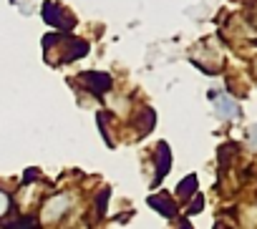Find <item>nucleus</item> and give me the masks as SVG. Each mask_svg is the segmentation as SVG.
<instances>
[{
    "mask_svg": "<svg viewBox=\"0 0 257 229\" xmlns=\"http://www.w3.org/2000/svg\"><path fill=\"white\" fill-rule=\"evenodd\" d=\"M68 209H71V196H68V194H56V196H51V199L43 204V209H41V221H43V224H56L58 219H63V216L68 214Z\"/></svg>",
    "mask_w": 257,
    "mask_h": 229,
    "instance_id": "f257e3e1",
    "label": "nucleus"
},
{
    "mask_svg": "<svg viewBox=\"0 0 257 229\" xmlns=\"http://www.w3.org/2000/svg\"><path fill=\"white\" fill-rule=\"evenodd\" d=\"M212 101H214V111H217V116L224 119V121H234L239 116V106L232 96L227 93H212Z\"/></svg>",
    "mask_w": 257,
    "mask_h": 229,
    "instance_id": "f03ea898",
    "label": "nucleus"
},
{
    "mask_svg": "<svg viewBox=\"0 0 257 229\" xmlns=\"http://www.w3.org/2000/svg\"><path fill=\"white\" fill-rule=\"evenodd\" d=\"M149 204H152L159 214H164V216H174V214H177V204H174L167 194H152V196H149Z\"/></svg>",
    "mask_w": 257,
    "mask_h": 229,
    "instance_id": "7ed1b4c3",
    "label": "nucleus"
},
{
    "mask_svg": "<svg viewBox=\"0 0 257 229\" xmlns=\"http://www.w3.org/2000/svg\"><path fill=\"white\" fill-rule=\"evenodd\" d=\"M81 81H83V83H88L93 91H101V93L111 88V78H108L106 73H83V76H81Z\"/></svg>",
    "mask_w": 257,
    "mask_h": 229,
    "instance_id": "20e7f679",
    "label": "nucleus"
},
{
    "mask_svg": "<svg viewBox=\"0 0 257 229\" xmlns=\"http://www.w3.org/2000/svg\"><path fill=\"white\" fill-rule=\"evenodd\" d=\"M169 166H172V154H169L167 144H159V149H157V181L164 179Z\"/></svg>",
    "mask_w": 257,
    "mask_h": 229,
    "instance_id": "39448f33",
    "label": "nucleus"
},
{
    "mask_svg": "<svg viewBox=\"0 0 257 229\" xmlns=\"http://www.w3.org/2000/svg\"><path fill=\"white\" fill-rule=\"evenodd\" d=\"M194 194H197V176H194V174H189V176L177 186V196H179L182 201H187V199H192Z\"/></svg>",
    "mask_w": 257,
    "mask_h": 229,
    "instance_id": "423d86ee",
    "label": "nucleus"
},
{
    "mask_svg": "<svg viewBox=\"0 0 257 229\" xmlns=\"http://www.w3.org/2000/svg\"><path fill=\"white\" fill-rule=\"evenodd\" d=\"M8 211H11V196H8L3 189H0V219H3Z\"/></svg>",
    "mask_w": 257,
    "mask_h": 229,
    "instance_id": "0eeeda50",
    "label": "nucleus"
},
{
    "mask_svg": "<svg viewBox=\"0 0 257 229\" xmlns=\"http://www.w3.org/2000/svg\"><path fill=\"white\" fill-rule=\"evenodd\" d=\"M247 146L257 151V124H254V126H252V129L247 131Z\"/></svg>",
    "mask_w": 257,
    "mask_h": 229,
    "instance_id": "6e6552de",
    "label": "nucleus"
},
{
    "mask_svg": "<svg viewBox=\"0 0 257 229\" xmlns=\"http://www.w3.org/2000/svg\"><path fill=\"white\" fill-rule=\"evenodd\" d=\"M202 206H204L202 196H197V194H194V196H192V206H189L187 211H189V214H197V211H202Z\"/></svg>",
    "mask_w": 257,
    "mask_h": 229,
    "instance_id": "1a4fd4ad",
    "label": "nucleus"
},
{
    "mask_svg": "<svg viewBox=\"0 0 257 229\" xmlns=\"http://www.w3.org/2000/svg\"><path fill=\"white\" fill-rule=\"evenodd\" d=\"M179 229H192V224H189V221H182V224H179Z\"/></svg>",
    "mask_w": 257,
    "mask_h": 229,
    "instance_id": "9d476101",
    "label": "nucleus"
},
{
    "mask_svg": "<svg viewBox=\"0 0 257 229\" xmlns=\"http://www.w3.org/2000/svg\"><path fill=\"white\" fill-rule=\"evenodd\" d=\"M214 229H227V226L224 224H214Z\"/></svg>",
    "mask_w": 257,
    "mask_h": 229,
    "instance_id": "9b49d317",
    "label": "nucleus"
},
{
    "mask_svg": "<svg viewBox=\"0 0 257 229\" xmlns=\"http://www.w3.org/2000/svg\"><path fill=\"white\" fill-rule=\"evenodd\" d=\"M254 21H257V8H254Z\"/></svg>",
    "mask_w": 257,
    "mask_h": 229,
    "instance_id": "f8f14e48",
    "label": "nucleus"
}]
</instances>
